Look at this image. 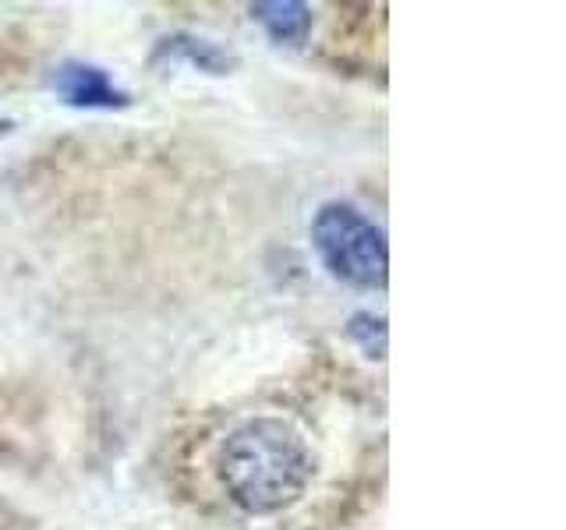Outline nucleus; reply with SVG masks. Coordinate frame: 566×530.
Masks as SVG:
<instances>
[{
    "label": "nucleus",
    "instance_id": "f257e3e1",
    "mask_svg": "<svg viewBox=\"0 0 566 530\" xmlns=\"http://www.w3.org/2000/svg\"><path fill=\"white\" fill-rule=\"evenodd\" d=\"M315 456L291 421L252 417L220 446V481L248 517H273L305 499Z\"/></svg>",
    "mask_w": 566,
    "mask_h": 530
},
{
    "label": "nucleus",
    "instance_id": "39448f33",
    "mask_svg": "<svg viewBox=\"0 0 566 530\" xmlns=\"http://www.w3.org/2000/svg\"><path fill=\"white\" fill-rule=\"evenodd\" d=\"M153 61H185L191 67L206 71V75H230V71L238 67V57L230 50L209 43V40H199V35H170V40H164L156 46Z\"/></svg>",
    "mask_w": 566,
    "mask_h": 530
},
{
    "label": "nucleus",
    "instance_id": "423d86ee",
    "mask_svg": "<svg viewBox=\"0 0 566 530\" xmlns=\"http://www.w3.org/2000/svg\"><path fill=\"white\" fill-rule=\"evenodd\" d=\"M347 332H350V340L358 343L365 353H371V358H376V361H382V358H386V318H382V315L358 311V315L350 318Z\"/></svg>",
    "mask_w": 566,
    "mask_h": 530
},
{
    "label": "nucleus",
    "instance_id": "20e7f679",
    "mask_svg": "<svg viewBox=\"0 0 566 530\" xmlns=\"http://www.w3.org/2000/svg\"><path fill=\"white\" fill-rule=\"evenodd\" d=\"M252 18L280 46H301L312 35V8L301 0H259Z\"/></svg>",
    "mask_w": 566,
    "mask_h": 530
},
{
    "label": "nucleus",
    "instance_id": "7ed1b4c3",
    "mask_svg": "<svg viewBox=\"0 0 566 530\" xmlns=\"http://www.w3.org/2000/svg\"><path fill=\"white\" fill-rule=\"evenodd\" d=\"M50 88L61 103L78 106V110H120L132 103V96L103 67L85 61H64L50 75Z\"/></svg>",
    "mask_w": 566,
    "mask_h": 530
},
{
    "label": "nucleus",
    "instance_id": "f03ea898",
    "mask_svg": "<svg viewBox=\"0 0 566 530\" xmlns=\"http://www.w3.org/2000/svg\"><path fill=\"white\" fill-rule=\"evenodd\" d=\"M312 247L333 279L358 290H382L389 279V247L379 223L347 202L318 205L312 220Z\"/></svg>",
    "mask_w": 566,
    "mask_h": 530
}]
</instances>
